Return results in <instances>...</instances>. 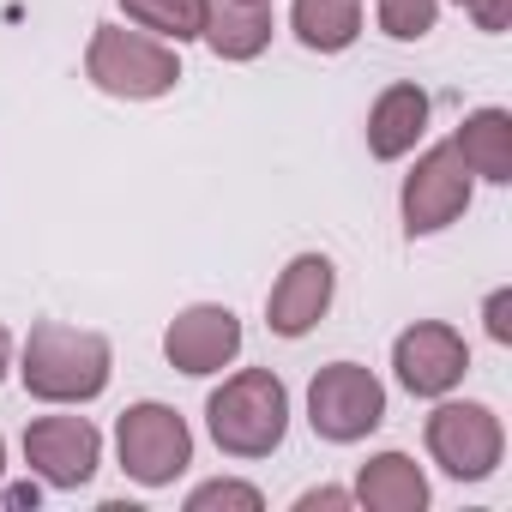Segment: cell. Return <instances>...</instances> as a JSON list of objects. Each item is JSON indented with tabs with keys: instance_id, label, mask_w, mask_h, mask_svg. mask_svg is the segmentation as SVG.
Returning a JSON list of instances; mask_svg holds the SVG:
<instances>
[{
	"instance_id": "7a4b0ae2",
	"label": "cell",
	"mask_w": 512,
	"mask_h": 512,
	"mask_svg": "<svg viewBox=\"0 0 512 512\" xmlns=\"http://www.w3.org/2000/svg\"><path fill=\"white\" fill-rule=\"evenodd\" d=\"M205 428L229 458H272L290 434V386L272 368H241L205 398Z\"/></svg>"
},
{
	"instance_id": "8992f818",
	"label": "cell",
	"mask_w": 512,
	"mask_h": 512,
	"mask_svg": "<svg viewBox=\"0 0 512 512\" xmlns=\"http://www.w3.org/2000/svg\"><path fill=\"white\" fill-rule=\"evenodd\" d=\"M422 440H428V458H434L452 482H482V476H494V470H500V452H506L500 416H494L488 404H458V398H452V404H434Z\"/></svg>"
},
{
	"instance_id": "5bb4252c",
	"label": "cell",
	"mask_w": 512,
	"mask_h": 512,
	"mask_svg": "<svg viewBox=\"0 0 512 512\" xmlns=\"http://www.w3.org/2000/svg\"><path fill=\"white\" fill-rule=\"evenodd\" d=\"M356 500L368 512H422L428 506V476L410 452H374L356 470Z\"/></svg>"
},
{
	"instance_id": "d4e9b609",
	"label": "cell",
	"mask_w": 512,
	"mask_h": 512,
	"mask_svg": "<svg viewBox=\"0 0 512 512\" xmlns=\"http://www.w3.org/2000/svg\"><path fill=\"white\" fill-rule=\"evenodd\" d=\"M0 470H7V440H0Z\"/></svg>"
},
{
	"instance_id": "603a6c76",
	"label": "cell",
	"mask_w": 512,
	"mask_h": 512,
	"mask_svg": "<svg viewBox=\"0 0 512 512\" xmlns=\"http://www.w3.org/2000/svg\"><path fill=\"white\" fill-rule=\"evenodd\" d=\"M0 500H7V506H37L43 494H37V482H19V488H7V494H0Z\"/></svg>"
},
{
	"instance_id": "277c9868",
	"label": "cell",
	"mask_w": 512,
	"mask_h": 512,
	"mask_svg": "<svg viewBox=\"0 0 512 512\" xmlns=\"http://www.w3.org/2000/svg\"><path fill=\"white\" fill-rule=\"evenodd\" d=\"M115 452H121V470L139 482V488H169L187 464H193V428L181 410L169 404H127L121 422H115Z\"/></svg>"
},
{
	"instance_id": "4fadbf2b",
	"label": "cell",
	"mask_w": 512,
	"mask_h": 512,
	"mask_svg": "<svg viewBox=\"0 0 512 512\" xmlns=\"http://www.w3.org/2000/svg\"><path fill=\"white\" fill-rule=\"evenodd\" d=\"M199 43L217 61H253L272 49V7H253V0H205V25Z\"/></svg>"
},
{
	"instance_id": "6da1fadb",
	"label": "cell",
	"mask_w": 512,
	"mask_h": 512,
	"mask_svg": "<svg viewBox=\"0 0 512 512\" xmlns=\"http://www.w3.org/2000/svg\"><path fill=\"white\" fill-rule=\"evenodd\" d=\"M109 374H115L109 338H103V332L61 326V320L31 326L25 356H19V380H25V392L43 398V404H91V398H103Z\"/></svg>"
},
{
	"instance_id": "2e32d148",
	"label": "cell",
	"mask_w": 512,
	"mask_h": 512,
	"mask_svg": "<svg viewBox=\"0 0 512 512\" xmlns=\"http://www.w3.org/2000/svg\"><path fill=\"white\" fill-rule=\"evenodd\" d=\"M290 31L314 55H344L362 37V0H296V7H290Z\"/></svg>"
},
{
	"instance_id": "52a82bcc",
	"label": "cell",
	"mask_w": 512,
	"mask_h": 512,
	"mask_svg": "<svg viewBox=\"0 0 512 512\" xmlns=\"http://www.w3.org/2000/svg\"><path fill=\"white\" fill-rule=\"evenodd\" d=\"M470 193H476V175L464 169L458 145H428L416 157V169L404 175V193H398V211H404V235H440L446 223H458L470 211Z\"/></svg>"
},
{
	"instance_id": "ac0fdd59",
	"label": "cell",
	"mask_w": 512,
	"mask_h": 512,
	"mask_svg": "<svg viewBox=\"0 0 512 512\" xmlns=\"http://www.w3.org/2000/svg\"><path fill=\"white\" fill-rule=\"evenodd\" d=\"M440 19V0H380V31L392 43H422Z\"/></svg>"
},
{
	"instance_id": "ffe728a7",
	"label": "cell",
	"mask_w": 512,
	"mask_h": 512,
	"mask_svg": "<svg viewBox=\"0 0 512 512\" xmlns=\"http://www.w3.org/2000/svg\"><path fill=\"white\" fill-rule=\"evenodd\" d=\"M458 7L476 19V31H488V37H500L506 25H512V0H458Z\"/></svg>"
},
{
	"instance_id": "d6986e66",
	"label": "cell",
	"mask_w": 512,
	"mask_h": 512,
	"mask_svg": "<svg viewBox=\"0 0 512 512\" xmlns=\"http://www.w3.org/2000/svg\"><path fill=\"white\" fill-rule=\"evenodd\" d=\"M217 506H223V512H260L266 494L253 488V482H223V476H217V482H199V488L187 494V512H217Z\"/></svg>"
},
{
	"instance_id": "484cf974",
	"label": "cell",
	"mask_w": 512,
	"mask_h": 512,
	"mask_svg": "<svg viewBox=\"0 0 512 512\" xmlns=\"http://www.w3.org/2000/svg\"><path fill=\"white\" fill-rule=\"evenodd\" d=\"M253 7H272V0H253Z\"/></svg>"
},
{
	"instance_id": "3957f363",
	"label": "cell",
	"mask_w": 512,
	"mask_h": 512,
	"mask_svg": "<svg viewBox=\"0 0 512 512\" xmlns=\"http://www.w3.org/2000/svg\"><path fill=\"white\" fill-rule=\"evenodd\" d=\"M85 79L103 91V97H121V103H151V97H169L181 85V61L163 37L151 31H121V25H97L91 31V49H85Z\"/></svg>"
},
{
	"instance_id": "44dd1931",
	"label": "cell",
	"mask_w": 512,
	"mask_h": 512,
	"mask_svg": "<svg viewBox=\"0 0 512 512\" xmlns=\"http://www.w3.org/2000/svg\"><path fill=\"white\" fill-rule=\"evenodd\" d=\"M482 320H488V338L494 344H512V290H494L488 308H482Z\"/></svg>"
},
{
	"instance_id": "9c48e42d",
	"label": "cell",
	"mask_w": 512,
	"mask_h": 512,
	"mask_svg": "<svg viewBox=\"0 0 512 512\" xmlns=\"http://www.w3.org/2000/svg\"><path fill=\"white\" fill-rule=\"evenodd\" d=\"M25 464L49 488H85L103 464V434L85 416H37L25 428Z\"/></svg>"
},
{
	"instance_id": "5b68a950",
	"label": "cell",
	"mask_w": 512,
	"mask_h": 512,
	"mask_svg": "<svg viewBox=\"0 0 512 512\" xmlns=\"http://www.w3.org/2000/svg\"><path fill=\"white\" fill-rule=\"evenodd\" d=\"M386 422V386L362 362H332L308 386V428L332 446H356Z\"/></svg>"
},
{
	"instance_id": "9a60e30c",
	"label": "cell",
	"mask_w": 512,
	"mask_h": 512,
	"mask_svg": "<svg viewBox=\"0 0 512 512\" xmlns=\"http://www.w3.org/2000/svg\"><path fill=\"white\" fill-rule=\"evenodd\" d=\"M452 145H458V157H464V169H470L476 181H494V187L512 181V115H506V109H476V115H464L458 133H452Z\"/></svg>"
},
{
	"instance_id": "ba28073f",
	"label": "cell",
	"mask_w": 512,
	"mask_h": 512,
	"mask_svg": "<svg viewBox=\"0 0 512 512\" xmlns=\"http://www.w3.org/2000/svg\"><path fill=\"white\" fill-rule=\"evenodd\" d=\"M392 374L410 398H446L470 374V344L446 320H416L392 344Z\"/></svg>"
},
{
	"instance_id": "cb8c5ba5",
	"label": "cell",
	"mask_w": 512,
	"mask_h": 512,
	"mask_svg": "<svg viewBox=\"0 0 512 512\" xmlns=\"http://www.w3.org/2000/svg\"><path fill=\"white\" fill-rule=\"evenodd\" d=\"M7 368H13V332L0 326V380H7Z\"/></svg>"
},
{
	"instance_id": "7c38bea8",
	"label": "cell",
	"mask_w": 512,
	"mask_h": 512,
	"mask_svg": "<svg viewBox=\"0 0 512 512\" xmlns=\"http://www.w3.org/2000/svg\"><path fill=\"white\" fill-rule=\"evenodd\" d=\"M428 115H434V103H428L422 85H386L374 97V109H368V151L380 163L410 157L422 145V133H428Z\"/></svg>"
},
{
	"instance_id": "e0dca14e",
	"label": "cell",
	"mask_w": 512,
	"mask_h": 512,
	"mask_svg": "<svg viewBox=\"0 0 512 512\" xmlns=\"http://www.w3.org/2000/svg\"><path fill=\"white\" fill-rule=\"evenodd\" d=\"M121 13L163 43H193L205 25V0H121Z\"/></svg>"
},
{
	"instance_id": "7402d4cb",
	"label": "cell",
	"mask_w": 512,
	"mask_h": 512,
	"mask_svg": "<svg viewBox=\"0 0 512 512\" xmlns=\"http://www.w3.org/2000/svg\"><path fill=\"white\" fill-rule=\"evenodd\" d=\"M350 500H356V494H344V488H308L296 506H302V512H320V506H326V512H338V506H350Z\"/></svg>"
},
{
	"instance_id": "8fae6325",
	"label": "cell",
	"mask_w": 512,
	"mask_h": 512,
	"mask_svg": "<svg viewBox=\"0 0 512 512\" xmlns=\"http://www.w3.org/2000/svg\"><path fill=\"white\" fill-rule=\"evenodd\" d=\"M332 296H338V266L326 253H296V260L278 272L272 296H266V326L278 338H308L326 320Z\"/></svg>"
},
{
	"instance_id": "30bf717a",
	"label": "cell",
	"mask_w": 512,
	"mask_h": 512,
	"mask_svg": "<svg viewBox=\"0 0 512 512\" xmlns=\"http://www.w3.org/2000/svg\"><path fill=\"white\" fill-rule=\"evenodd\" d=\"M163 356L175 374L187 380H205V374H223L235 356H241V320L217 302H193L169 320L163 332Z\"/></svg>"
}]
</instances>
